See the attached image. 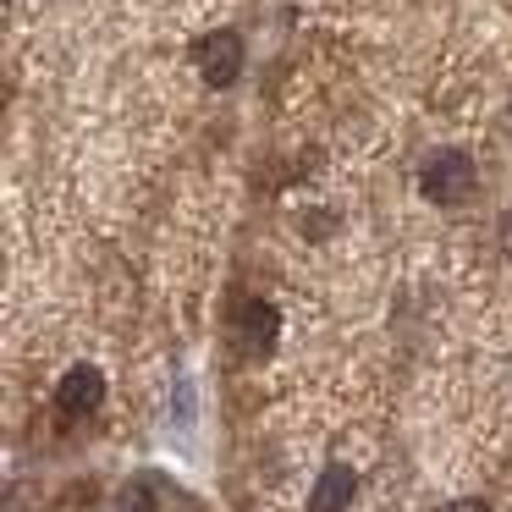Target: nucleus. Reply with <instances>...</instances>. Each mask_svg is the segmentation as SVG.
Masks as SVG:
<instances>
[{"mask_svg": "<svg viewBox=\"0 0 512 512\" xmlns=\"http://www.w3.org/2000/svg\"><path fill=\"white\" fill-rule=\"evenodd\" d=\"M419 188H424V199H435V204H463L468 193H474V160H468L463 149H441V155L424 160Z\"/></svg>", "mask_w": 512, "mask_h": 512, "instance_id": "1", "label": "nucleus"}, {"mask_svg": "<svg viewBox=\"0 0 512 512\" xmlns=\"http://www.w3.org/2000/svg\"><path fill=\"white\" fill-rule=\"evenodd\" d=\"M100 397H105V375L94 364L67 369V380H61V391H56V402L67 413H94V408H100Z\"/></svg>", "mask_w": 512, "mask_h": 512, "instance_id": "4", "label": "nucleus"}, {"mask_svg": "<svg viewBox=\"0 0 512 512\" xmlns=\"http://www.w3.org/2000/svg\"><path fill=\"white\" fill-rule=\"evenodd\" d=\"M353 468H325L320 474V485H314V496H309V512H347V501H353Z\"/></svg>", "mask_w": 512, "mask_h": 512, "instance_id": "5", "label": "nucleus"}, {"mask_svg": "<svg viewBox=\"0 0 512 512\" xmlns=\"http://www.w3.org/2000/svg\"><path fill=\"white\" fill-rule=\"evenodd\" d=\"M276 336H281V320H276L270 303L248 298L243 309H237V347H243L248 358H265L270 347H276Z\"/></svg>", "mask_w": 512, "mask_h": 512, "instance_id": "3", "label": "nucleus"}, {"mask_svg": "<svg viewBox=\"0 0 512 512\" xmlns=\"http://www.w3.org/2000/svg\"><path fill=\"white\" fill-rule=\"evenodd\" d=\"M446 512H485L479 501H463V507H446Z\"/></svg>", "mask_w": 512, "mask_h": 512, "instance_id": "6", "label": "nucleus"}, {"mask_svg": "<svg viewBox=\"0 0 512 512\" xmlns=\"http://www.w3.org/2000/svg\"><path fill=\"white\" fill-rule=\"evenodd\" d=\"M199 72L210 89H226V83H237V72H243V39L232 34V28H221V34H204L199 45Z\"/></svg>", "mask_w": 512, "mask_h": 512, "instance_id": "2", "label": "nucleus"}]
</instances>
